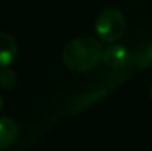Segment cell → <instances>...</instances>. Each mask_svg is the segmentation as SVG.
I'll return each mask as SVG.
<instances>
[{
	"mask_svg": "<svg viewBox=\"0 0 152 151\" xmlns=\"http://www.w3.org/2000/svg\"><path fill=\"white\" fill-rule=\"evenodd\" d=\"M19 127L13 119L0 117V150L9 148L18 139Z\"/></svg>",
	"mask_w": 152,
	"mask_h": 151,
	"instance_id": "obj_4",
	"label": "cell"
},
{
	"mask_svg": "<svg viewBox=\"0 0 152 151\" xmlns=\"http://www.w3.org/2000/svg\"><path fill=\"white\" fill-rule=\"evenodd\" d=\"M103 58V49L92 37H77L68 42L62 52L64 64L77 73L89 71Z\"/></svg>",
	"mask_w": 152,
	"mask_h": 151,
	"instance_id": "obj_1",
	"label": "cell"
},
{
	"mask_svg": "<svg viewBox=\"0 0 152 151\" xmlns=\"http://www.w3.org/2000/svg\"><path fill=\"white\" fill-rule=\"evenodd\" d=\"M149 94H151V98H152V88H151V92H149Z\"/></svg>",
	"mask_w": 152,
	"mask_h": 151,
	"instance_id": "obj_9",
	"label": "cell"
},
{
	"mask_svg": "<svg viewBox=\"0 0 152 151\" xmlns=\"http://www.w3.org/2000/svg\"><path fill=\"white\" fill-rule=\"evenodd\" d=\"M151 62H152V45H149L146 49L139 55V58H137V67L139 68H145Z\"/></svg>",
	"mask_w": 152,
	"mask_h": 151,
	"instance_id": "obj_7",
	"label": "cell"
},
{
	"mask_svg": "<svg viewBox=\"0 0 152 151\" xmlns=\"http://www.w3.org/2000/svg\"><path fill=\"white\" fill-rule=\"evenodd\" d=\"M132 55L130 50L123 45H112L108 49L103 50V62L111 67V68H124L129 61H130Z\"/></svg>",
	"mask_w": 152,
	"mask_h": 151,
	"instance_id": "obj_3",
	"label": "cell"
},
{
	"mask_svg": "<svg viewBox=\"0 0 152 151\" xmlns=\"http://www.w3.org/2000/svg\"><path fill=\"white\" fill-rule=\"evenodd\" d=\"M1 108H3V98L0 96V111H1Z\"/></svg>",
	"mask_w": 152,
	"mask_h": 151,
	"instance_id": "obj_8",
	"label": "cell"
},
{
	"mask_svg": "<svg viewBox=\"0 0 152 151\" xmlns=\"http://www.w3.org/2000/svg\"><path fill=\"white\" fill-rule=\"evenodd\" d=\"M16 58V42L4 31H0V67H9Z\"/></svg>",
	"mask_w": 152,
	"mask_h": 151,
	"instance_id": "obj_5",
	"label": "cell"
},
{
	"mask_svg": "<svg viewBox=\"0 0 152 151\" xmlns=\"http://www.w3.org/2000/svg\"><path fill=\"white\" fill-rule=\"evenodd\" d=\"M16 86V73L10 67L0 68V88L6 91H12Z\"/></svg>",
	"mask_w": 152,
	"mask_h": 151,
	"instance_id": "obj_6",
	"label": "cell"
},
{
	"mask_svg": "<svg viewBox=\"0 0 152 151\" xmlns=\"http://www.w3.org/2000/svg\"><path fill=\"white\" fill-rule=\"evenodd\" d=\"M124 27H126V21H124V15L114 7L105 9L96 18V33L105 42H115L118 40L123 33H124Z\"/></svg>",
	"mask_w": 152,
	"mask_h": 151,
	"instance_id": "obj_2",
	"label": "cell"
}]
</instances>
